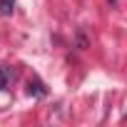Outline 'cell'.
<instances>
[{
	"label": "cell",
	"instance_id": "obj_3",
	"mask_svg": "<svg viewBox=\"0 0 127 127\" xmlns=\"http://www.w3.org/2000/svg\"><path fill=\"white\" fill-rule=\"evenodd\" d=\"M13 10H15V0H0V15H13Z\"/></svg>",
	"mask_w": 127,
	"mask_h": 127
},
{
	"label": "cell",
	"instance_id": "obj_1",
	"mask_svg": "<svg viewBox=\"0 0 127 127\" xmlns=\"http://www.w3.org/2000/svg\"><path fill=\"white\" fill-rule=\"evenodd\" d=\"M28 92L35 95V97H45V95H47V90H45V85H42L40 80H30V82H28Z\"/></svg>",
	"mask_w": 127,
	"mask_h": 127
},
{
	"label": "cell",
	"instance_id": "obj_4",
	"mask_svg": "<svg viewBox=\"0 0 127 127\" xmlns=\"http://www.w3.org/2000/svg\"><path fill=\"white\" fill-rule=\"evenodd\" d=\"M77 47H82V50L87 47V37H85L82 32H77Z\"/></svg>",
	"mask_w": 127,
	"mask_h": 127
},
{
	"label": "cell",
	"instance_id": "obj_5",
	"mask_svg": "<svg viewBox=\"0 0 127 127\" xmlns=\"http://www.w3.org/2000/svg\"><path fill=\"white\" fill-rule=\"evenodd\" d=\"M110 3H115V0H110Z\"/></svg>",
	"mask_w": 127,
	"mask_h": 127
},
{
	"label": "cell",
	"instance_id": "obj_2",
	"mask_svg": "<svg viewBox=\"0 0 127 127\" xmlns=\"http://www.w3.org/2000/svg\"><path fill=\"white\" fill-rule=\"evenodd\" d=\"M10 77H13V70L10 67H0V90H8Z\"/></svg>",
	"mask_w": 127,
	"mask_h": 127
}]
</instances>
